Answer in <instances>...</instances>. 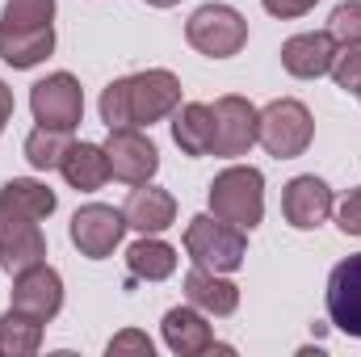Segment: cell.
<instances>
[{"instance_id":"1","label":"cell","mask_w":361,"mask_h":357,"mask_svg":"<svg viewBox=\"0 0 361 357\" xmlns=\"http://www.w3.org/2000/svg\"><path fill=\"white\" fill-rule=\"evenodd\" d=\"M177 105H180V80L169 68H147V72L114 80L101 92V122L109 131H122V126H139L143 131L152 122L173 118Z\"/></svg>"},{"instance_id":"2","label":"cell","mask_w":361,"mask_h":357,"mask_svg":"<svg viewBox=\"0 0 361 357\" xmlns=\"http://www.w3.org/2000/svg\"><path fill=\"white\" fill-rule=\"evenodd\" d=\"M210 214L240 227V231H252L265 219V177H261V169H252V164L223 169L210 181Z\"/></svg>"},{"instance_id":"3","label":"cell","mask_w":361,"mask_h":357,"mask_svg":"<svg viewBox=\"0 0 361 357\" xmlns=\"http://www.w3.org/2000/svg\"><path fill=\"white\" fill-rule=\"evenodd\" d=\"M315 139V118L302 101L294 97H277L261 109L257 118V143L269 152L273 160H294L311 147Z\"/></svg>"},{"instance_id":"4","label":"cell","mask_w":361,"mask_h":357,"mask_svg":"<svg viewBox=\"0 0 361 357\" xmlns=\"http://www.w3.org/2000/svg\"><path fill=\"white\" fill-rule=\"evenodd\" d=\"M185 253L193 265L210 269V273H235L248 257V240L240 227H231L214 214H197L185 227Z\"/></svg>"},{"instance_id":"5","label":"cell","mask_w":361,"mask_h":357,"mask_svg":"<svg viewBox=\"0 0 361 357\" xmlns=\"http://www.w3.org/2000/svg\"><path fill=\"white\" fill-rule=\"evenodd\" d=\"M185 38L197 55L206 59H231L244 51L248 42V21L231 8V4H202L189 21H185Z\"/></svg>"},{"instance_id":"6","label":"cell","mask_w":361,"mask_h":357,"mask_svg":"<svg viewBox=\"0 0 361 357\" xmlns=\"http://www.w3.org/2000/svg\"><path fill=\"white\" fill-rule=\"evenodd\" d=\"M30 109L38 126H55V131H76L85 118V89L72 72H51L47 80H38L30 89Z\"/></svg>"},{"instance_id":"7","label":"cell","mask_w":361,"mask_h":357,"mask_svg":"<svg viewBox=\"0 0 361 357\" xmlns=\"http://www.w3.org/2000/svg\"><path fill=\"white\" fill-rule=\"evenodd\" d=\"M101 147L109 156V177L122 181V185H147L156 177V169H160V152H156V143L139 126L109 131V139Z\"/></svg>"},{"instance_id":"8","label":"cell","mask_w":361,"mask_h":357,"mask_svg":"<svg viewBox=\"0 0 361 357\" xmlns=\"http://www.w3.org/2000/svg\"><path fill=\"white\" fill-rule=\"evenodd\" d=\"M8 298H13V303H8L13 311L51 324V320L63 311V277L47 265V261H38V265L13 273V290H8Z\"/></svg>"},{"instance_id":"9","label":"cell","mask_w":361,"mask_h":357,"mask_svg":"<svg viewBox=\"0 0 361 357\" xmlns=\"http://www.w3.org/2000/svg\"><path fill=\"white\" fill-rule=\"evenodd\" d=\"M210 109H214V156H223V160L248 156L252 143H257V118H261V109L248 97H235V92L219 97Z\"/></svg>"},{"instance_id":"10","label":"cell","mask_w":361,"mask_h":357,"mask_svg":"<svg viewBox=\"0 0 361 357\" xmlns=\"http://www.w3.org/2000/svg\"><path fill=\"white\" fill-rule=\"evenodd\" d=\"M122 236H126V214L105 202H89L72 214V244L89 261H105L122 244Z\"/></svg>"},{"instance_id":"11","label":"cell","mask_w":361,"mask_h":357,"mask_svg":"<svg viewBox=\"0 0 361 357\" xmlns=\"http://www.w3.org/2000/svg\"><path fill=\"white\" fill-rule=\"evenodd\" d=\"M38 261H47V240L38 231V219L0 202V269L21 273V269L38 265Z\"/></svg>"},{"instance_id":"12","label":"cell","mask_w":361,"mask_h":357,"mask_svg":"<svg viewBox=\"0 0 361 357\" xmlns=\"http://www.w3.org/2000/svg\"><path fill=\"white\" fill-rule=\"evenodd\" d=\"M336 210V198L328 189V181H319L315 173L307 177H294L286 189H281V214L294 231H315L332 219Z\"/></svg>"},{"instance_id":"13","label":"cell","mask_w":361,"mask_h":357,"mask_svg":"<svg viewBox=\"0 0 361 357\" xmlns=\"http://www.w3.org/2000/svg\"><path fill=\"white\" fill-rule=\"evenodd\" d=\"M336 51H341V42L332 38V30H307V34H294L281 42V68L298 80H319L332 72Z\"/></svg>"},{"instance_id":"14","label":"cell","mask_w":361,"mask_h":357,"mask_svg":"<svg viewBox=\"0 0 361 357\" xmlns=\"http://www.w3.org/2000/svg\"><path fill=\"white\" fill-rule=\"evenodd\" d=\"M328 320L345 337H361V253L328 273Z\"/></svg>"},{"instance_id":"15","label":"cell","mask_w":361,"mask_h":357,"mask_svg":"<svg viewBox=\"0 0 361 357\" xmlns=\"http://www.w3.org/2000/svg\"><path fill=\"white\" fill-rule=\"evenodd\" d=\"M122 214H126V227H135L139 236H160L177 223V198L156 185H135L130 198L122 202Z\"/></svg>"},{"instance_id":"16","label":"cell","mask_w":361,"mask_h":357,"mask_svg":"<svg viewBox=\"0 0 361 357\" xmlns=\"http://www.w3.org/2000/svg\"><path fill=\"white\" fill-rule=\"evenodd\" d=\"M185 298H189L202 315L227 320V315H235V307H240V286L227 282L223 273H210V269L193 265L185 273Z\"/></svg>"},{"instance_id":"17","label":"cell","mask_w":361,"mask_h":357,"mask_svg":"<svg viewBox=\"0 0 361 357\" xmlns=\"http://www.w3.org/2000/svg\"><path fill=\"white\" fill-rule=\"evenodd\" d=\"M160 328H164V345L177 357H197V353H210L214 349V332H210L206 315L193 303L189 307H173Z\"/></svg>"},{"instance_id":"18","label":"cell","mask_w":361,"mask_h":357,"mask_svg":"<svg viewBox=\"0 0 361 357\" xmlns=\"http://www.w3.org/2000/svg\"><path fill=\"white\" fill-rule=\"evenodd\" d=\"M173 143L180 156H210L214 152V109L202 101H185L173 109Z\"/></svg>"},{"instance_id":"19","label":"cell","mask_w":361,"mask_h":357,"mask_svg":"<svg viewBox=\"0 0 361 357\" xmlns=\"http://www.w3.org/2000/svg\"><path fill=\"white\" fill-rule=\"evenodd\" d=\"M55 51V25H34V30H0V59L17 72L38 68Z\"/></svg>"},{"instance_id":"20","label":"cell","mask_w":361,"mask_h":357,"mask_svg":"<svg viewBox=\"0 0 361 357\" xmlns=\"http://www.w3.org/2000/svg\"><path fill=\"white\" fill-rule=\"evenodd\" d=\"M59 173H63V181L72 189L92 193V189H101L109 181V156H105L101 143H72L68 156H63V164H59Z\"/></svg>"},{"instance_id":"21","label":"cell","mask_w":361,"mask_h":357,"mask_svg":"<svg viewBox=\"0 0 361 357\" xmlns=\"http://www.w3.org/2000/svg\"><path fill=\"white\" fill-rule=\"evenodd\" d=\"M126 269L139 282H164V277L177 273V248L156 240V236H143L126 248Z\"/></svg>"},{"instance_id":"22","label":"cell","mask_w":361,"mask_h":357,"mask_svg":"<svg viewBox=\"0 0 361 357\" xmlns=\"http://www.w3.org/2000/svg\"><path fill=\"white\" fill-rule=\"evenodd\" d=\"M0 202L4 206H13V210H21V214H30V219H51L55 214V193L42 185V181H34V177H13V181H4L0 185Z\"/></svg>"},{"instance_id":"23","label":"cell","mask_w":361,"mask_h":357,"mask_svg":"<svg viewBox=\"0 0 361 357\" xmlns=\"http://www.w3.org/2000/svg\"><path fill=\"white\" fill-rule=\"evenodd\" d=\"M42 349V320L21 315V311H4L0 315V353L4 357H30Z\"/></svg>"},{"instance_id":"24","label":"cell","mask_w":361,"mask_h":357,"mask_svg":"<svg viewBox=\"0 0 361 357\" xmlns=\"http://www.w3.org/2000/svg\"><path fill=\"white\" fill-rule=\"evenodd\" d=\"M68 147H72V131L34 126V131L25 135V160H30L38 173H51V169H59V164H63V156H68Z\"/></svg>"},{"instance_id":"25","label":"cell","mask_w":361,"mask_h":357,"mask_svg":"<svg viewBox=\"0 0 361 357\" xmlns=\"http://www.w3.org/2000/svg\"><path fill=\"white\" fill-rule=\"evenodd\" d=\"M55 21V0H8L0 8V30H34Z\"/></svg>"},{"instance_id":"26","label":"cell","mask_w":361,"mask_h":357,"mask_svg":"<svg viewBox=\"0 0 361 357\" xmlns=\"http://www.w3.org/2000/svg\"><path fill=\"white\" fill-rule=\"evenodd\" d=\"M328 30H332V38H336L341 47H361V0L341 4V8L332 13Z\"/></svg>"},{"instance_id":"27","label":"cell","mask_w":361,"mask_h":357,"mask_svg":"<svg viewBox=\"0 0 361 357\" xmlns=\"http://www.w3.org/2000/svg\"><path fill=\"white\" fill-rule=\"evenodd\" d=\"M332 80L336 89L357 92L361 97V47H341L336 59H332Z\"/></svg>"},{"instance_id":"28","label":"cell","mask_w":361,"mask_h":357,"mask_svg":"<svg viewBox=\"0 0 361 357\" xmlns=\"http://www.w3.org/2000/svg\"><path fill=\"white\" fill-rule=\"evenodd\" d=\"M105 353H109V357H122V353L152 357V341H147V332H135V328H126V332H118V337L105 345Z\"/></svg>"},{"instance_id":"29","label":"cell","mask_w":361,"mask_h":357,"mask_svg":"<svg viewBox=\"0 0 361 357\" xmlns=\"http://www.w3.org/2000/svg\"><path fill=\"white\" fill-rule=\"evenodd\" d=\"M336 223H341L345 236H361V185L349 189V198L336 206Z\"/></svg>"},{"instance_id":"30","label":"cell","mask_w":361,"mask_h":357,"mask_svg":"<svg viewBox=\"0 0 361 357\" xmlns=\"http://www.w3.org/2000/svg\"><path fill=\"white\" fill-rule=\"evenodd\" d=\"M261 4H265V13L281 17V21H290V17H302V13H311L319 0H261Z\"/></svg>"},{"instance_id":"31","label":"cell","mask_w":361,"mask_h":357,"mask_svg":"<svg viewBox=\"0 0 361 357\" xmlns=\"http://www.w3.org/2000/svg\"><path fill=\"white\" fill-rule=\"evenodd\" d=\"M8 118H13V89H8V85L0 80V135H4Z\"/></svg>"},{"instance_id":"32","label":"cell","mask_w":361,"mask_h":357,"mask_svg":"<svg viewBox=\"0 0 361 357\" xmlns=\"http://www.w3.org/2000/svg\"><path fill=\"white\" fill-rule=\"evenodd\" d=\"M152 8H173V4H180V0H147Z\"/></svg>"}]
</instances>
